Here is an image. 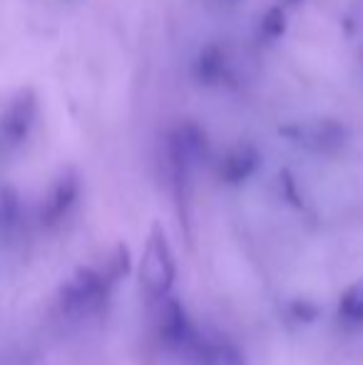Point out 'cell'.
<instances>
[{
    "mask_svg": "<svg viewBox=\"0 0 363 365\" xmlns=\"http://www.w3.org/2000/svg\"><path fill=\"white\" fill-rule=\"evenodd\" d=\"M112 281L100 266H80L75 274L60 286L58 308L68 318H88L105 306V298L112 289Z\"/></svg>",
    "mask_w": 363,
    "mask_h": 365,
    "instance_id": "obj_1",
    "label": "cell"
},
{
    "mask_svg": "<svg viewBox=\"0 0 363 365\" xmlns=\"http://www.w3.org/2000/svg\"><path fill=\"white\" fill-rule=\"evenodd\" d=\"M175 279H177V266H175V256H172V249H170V241H167L162 226L155 224L150 236H147L145 254H142L140 281L152 298H160L172 291Z\"/></svg>",
    "mask_w": 363,
    "mask_h": 365,
    "instance_id": "obj_2",
    "label": "cell"
},
{
    "mask_svg": "<svg viewBox=\"0 0 363 365\" xmlns=\"http://www.w3.org/2000/svg\"><path fill=\"white\" fill-rule=\"evenodd\" d=\"M187 363L192 365H244V358L234 343L222 336H209V333L192 328L187 338L175 348Z\"/></svg>",
    "mask_w": 363,
    "mask_h": 365,
    "instance_id": "obj_3",
    "label": "cell"
},
{
    "mask_svg": "<svg viewBox=\"0 0 363 365\" xmlns=\"http://www.w3.org/2000/svg\"><path fill=\"white\" fill-rule=\"evenodd\" d=\"M286 137L296 142V145L311 149V152H339L349 142V130L344 122L339 120H314L304 122V125H294L281 130Z\"/></svg>",
    "mask_w": 363,
    "mask_h": 365,
    "instance_id": "obj_4",
    "label": "cell"
},
{
    "mask_svg": "<svg viewBox=\"0 0 363 365\" xmlns=\"http://www.w3.org/2000/svg\"><path fill=\"white\" fill-rule=\"evenodd\" d=\"M152 328L160 336V341L170 351H175L194 326L184 313L182 303L170 298V293H167V296L155 298V303H152Z\"/></svg>",
    "mask_w": 363,
    "mask_h": 365,
    "instance_id": "obj_5",
    "label": "cell"
},
{
    "mask_svg": "<svg viewBox=\"0 0 363 365\" xmlns=\"http://www.w3.org/2000/svg\"><path fill=\"white\" fill-rule=\"evenodd\" d=\"M35 112H38V100L30 87L18 90L10 97L8 107L3 112V140L8 147H18L30 135L35 122Z\"/></svg>",
    "mask_w": 363,
    "mask_h": 365,
    "instance_id": "obj_6",
    "label": "cell"
},
{
    "mask_svg": "<svg viewBox=\"0 0 363 365\" xmlns=\"http://www.w3.org/2000/svg\"><path fill=\"white\" fill-rule=\"evenodd\" d=\"M80 194V179L73 169H63V172L55 177V182L50 184V192L45 197L43 204V224L53 226L58 224L70 209L75 207Z\"/></svg>",
    "mask_w": 363,
    "mask_h": 365,
    "instance_id": "obj_7",
    "label": "cell"
},
{
    "mask_svg": "<svg viewBox=\"0 0 363 365\" xmlns=\"http://www.w3.org/2000/svg\"><path fill=\"white\" fill-rule=\"evenodd\" d=\"M259 167V152L252 142H239L222 157L219 164V177L229 184H239L249 179Z\"/></svg>",
    "mask_w": 363,
    "mask_h": 365,
    "instance_id": "obj_8",
    "label": "cell"
},
{
    "mask_svg": "<svg viewBox=\"0 0 363 365\" xmlns=\"http://www.w3.org/2000/svg\"><path fill=\"white\" fill-rule=\"evenodd\" d=\"M224 68H227V58H224V50L219 45H204L194 58V77L202 85H214L222 80Z\"/></svg>",
    "mask_w": 363,
    "mask_h": 365,
    "instance_id": "obj_9",
    "label": "cell"
},
{
    "mask_svg": "<svg viewBox=\"0 0 363 365\" xmlns=\"http://www.w3.org/2000/svg\"><path fill=\"white\" fill-rule=\"evenodd\" d=\"M0 209H3V239L5 244H10V236L15 234V224L20 221V199L15 194L13 187L3 189V202H0Z\"/></svg>",
    "mask_w": 363,
    "mask_h": 365,
    "instance_id": "obj_10",
    "label": "cell"
},
{
    "mask_svg": "<svg viewBox=\"0 0 363 365\" xmlns=\"http://www.w3.org/2000/svg\"><path fill=\"white\" fill-rule=\"evenodd\" d=\"M339 311H341V316L349 318V321H356V323L363 321V279L351 284L349 289L344 291V296H341V301H339Z\"/></svg>",
    "mask_w": 363,
    "mask_h": 365,
    "instance_id": "obj_11",
    "label": "cell"
},
{
    "mask_svg": "<svg viewBox=\"0 0 363 365\" xmlns=\"http://www.w3.org/2000/svg\"><path fill=\"white\" fill-rule=\"evenodd\" d=\"M284 30H286L284 10H279V8L267 10V13H264V18H262V33L267 35V38H281V35H284Z\"/></svg>",
    "mask_w": 363,
    "mask_h": 365,
    "instance_id": "obj_12",
    "label": "cell"
},
{
    "mask_svg": "<svg viewBox=\"0 0 363 365\" xmlns=\"http://www.w3.org/2000/svg\"><path fill=\"white\" fill-rule=\"evenodd\" d=\"M294 3H299V0H294Z\"/></svg>",
    "mask_w": 363,
    "mask_h": 365,
    "instance_id": "obj_13",
    "label": "cell"
}]
</instances>
